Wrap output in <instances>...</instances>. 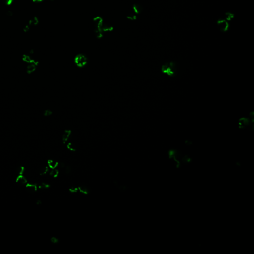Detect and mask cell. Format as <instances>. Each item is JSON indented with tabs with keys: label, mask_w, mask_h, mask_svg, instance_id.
<instances>
[{
	"label": "cell",
	"mask_w": 254,
	"mask_h": 254,
	"mask_svg": "<svg viewBox=\"0 0 254 254\" xmlns=\"http://www.w3.org/2000/svg\"><path fill=\"white\" fill-rule=\"evenodd\" d=\"M161 70L163 74L173 77L177 74V66L174 62H167L162 66Z\"/></svg>",
	"instance_id": "6da1fadb"
},
{
	"label": "cell",
	"mask_w": 254,
	"mask_h": 254,
	"mask_svg": "<svg viewBox=\"0 0 254 254\" xmlns=\"http://www.w3.org/2000/svg\"><path fill=\"white\" fill-rule=\"evenodd\" d=\"M93 24L94 26L95 35L98 38L103 36V32L102 28L103 25V21L101 17L96 16L93 18Z\"/></svg>",
	"instance_id": "7a4b0ae2"
},
{
	"label": "cell",
	"mask_w": 254,
	"mask_h": 254,
	"mask_svg": "<svg viewBox=\"0 0 254 254\" xmlns=\"http://www.w3.org/2000/svg\"><path fill=\"white\" fill-rule=\"evenodd\" d=\"M74 62L78 68H82L88 63V58L84 54H79L74 57Z\"/></svg>",
	"instance_id": "3957f363"
},
{
	"label": "cell",
	"mask_w": 254,
	"mask_h": 254,
	"mask_svg": "<svg viewBox=\"0 0 254 254\" xmlns=\"http://www.w3.org/2000/svg\"><path fill=\"white\" fill-rule=\"evenodd\" d=\"M217 24L220 30L222 32L226 31L229 27L228 22L225 19L219 20L217 21Z\"/></svg>",
	"instance_id": "277c9868"
},
{
	"label": "cell",
	"mask_w": 254,
	"mask_h": 254,
	"mask_svg": "<svg viewBox=\"0 0 254 254\" xmlns=\"http://www.w3.org/2000/svg\"><path fill=\"white\" fill-rule=\"evenodd\" d=\"M71 134H72V132L70 130L67 129L65 130L62 136V141L63 144H65L68 141L69 138L71 135Z\"/></svg>",
	"instance_id": "5b68a950"
},
{
	"label": "cell",
	"mask_w": 254,
	"mask_h": 254,
	"mask_svg": "<svg viewBox=\"0 0 254 254\" xmlns=\"http://www.w3.org/2000/svg\"><path fill=\"white\" fill-rule=\"evenodd\" d=\"M37 63V62H36L35 61L28 63L27 69V73L29 74H31L33 71H34L36 68Z\"/></svg>",
	"instance_id": "8992f818"
},
{
	"label": "cell",
	"mask_w": 254,
	"mask_h": 254,
	"mask_svg": "<svg viewBox=\"0 0 254 254\" xmlns=\"http://www.w3.org/2000/svg\"><path fill=\"white\" fill-rule=\"evenodd\" d=\"M48 166L51 169L57 168L58 166L59 163L58 161L53 160L52 159H49L48 160Z\"/></svg>",
	"instance_id": "52a82bcc"
},
{
	"label": "cell",
	"mask_w": 254,
	"mask_h": 254,
	"mask_svg": "<svg viewBox=\"0 0 254 254\" xmlns=\"http://www.w3.org/2000/svg\"><path fill=\"white\" fill-rule=\"evenodd\" d=\"M132 10L135 14H139L143 11V7L139 4H134L132 6Z\"/></svg>",
	"instance_id": "ba28073f"
},
{
	"label": "cell",
	"mask_w": 254,
	"mask_h": 254,
	"mask_svg": "<svg viewBox=\"0 0 254 254\" xmlns=\"http://www.w3.org/2000/svg\"><path fill=\"white\" fill-rule=\"evenodd\" d=\"M16 182L21 185H25L27 184V181L23 175H19L16 179Z\"/></svg>",
	"instance_id": "9c48e42d"
},
{
	"label": "cell",
	"mask_w": 254,
	"mask_h": 254,
	"mask_svg": "<svg viewBox=\"0 0 254 254\" xmlns=\"http://www.w3.org/2000/svg\"><path fill=\"white\" fill-rule=\"evenodd\" d=\"M78 188V191H79L80 193H81L82 194L87 195L89 193V190L88 188L85 186H79Z\"/></svg>",
	"instance_id": "30bf717a"
},
{
	"label": "cell",
	"mask_w": 254,
	"mask_h": 254,
	"mask_svg": "<svg viewBox=\"0 0 254 254\" xmlns=\"http://www.w3.org/2000/svg\"><path fill=\"white\" fill-rule=\"evenodd\" d=\"M39 23V20L38 19L37 17H34L33 18H32L31 20H30L28 22V25L30 27L35 26L37 25V24Z\"/></svg>",
	"instance_id": "8fae6325"
},
{
	"label": "cell",
	"mask_w": 254,
	"mask_h": 254,
	"mask_svg": "<svg viewBox=\"0 0 254 254\" xmlns=\"http://www.w3.org/2000/svg\"><path fill=\"white\" fill-rule=\"evenodd\" d=\"M102 29V31L103 32H104L111 31L113 29V27L111 26L108 25V24H103Z\"/></svg>",
	"instance_id": "7c38bea8"
},
{
	"label": "cell",
	"mask_w": 254,
	"mask_h": 254,
	"mask_svg": "<svg viewBox=\"0 0 254 254\" xmlns=\"http://www.w3.org/2000/svg\"><path fill=\"white\" fill-rule=\"evenodd\" d=\"M59 174V171L56 168L52 169V170L50 172V175L54 178L58 177Z\"/></svg>",
	"instance_id": "4fadbf2b"
},
{
	"label": "cell",
	"mask_w": 254,
	"mask_h": 254,
	"mask_svg": "<svg viewBox=\"0 0 254 254\" xmlns=\"http://www.w3.org/2000/svg\"><path fill=\"white\" fill-rule=\"evenodd\" d=\"M26 187L29 190H32V191L37 190V188H38L37 186L35 185V184H27V183L26 184Z\"/></svg>",
	"instance_id": "5bb4252c"
},
{
	"label": "cell",
	"mask_w": 254,
	"mask_h": 254,
	"mask_svg": "<svg viewBox=\"0 0 254 254\" xmlns=\"http://www.w3.org/2000/svg\"><path fill=\"white\" fill-rule=\"evenodd\" d=\"M23 60L24 62H27L28 63H32L33 62H34V61L30 57H29V56L28 55H24L23 56Z\"/></svg>",
	"instance_id": "9a60e30c"
},
{
	"label": "cell",
	"mask_w": 254,
	"mask_h": 254,
	"mask_svg": "<svg viewBox=\"0 0 254 254\" xmlns=\"http://www.w3.org/2000/svg\"><path fill=\"white\" fill-rule=\"evenodd\" d=\"M67 148L69 150L71 151H75L76 150V149L75 148L74 145L71 143H69L67 144Z\"/></svg>",
	"instance_id": "2e32d148"
},
{
	"label": "cell",
	"mask_w": 254,
	"mask_h": 254,
	"mask_svg": "<svg viewBox=\"0 0 254 254\" xmlns=\"http://www.w3.org/2000/svg\"><path fill=\"white\" fill-rule=\"evenodd\" d=\"M127 17L128 19L130 20H132V21L135 20L137 19V16H136V14L134 12V13L130 14L129 15H128L127 16Z\"/></svg>",
	"instance_id": "e0dca14e"
},
{
	"label": "cell",
	"mask_w": 254,
	"mask_h": 254,
	"mask_svg": "<svg viewBox=\"0 0 254 254\" xmlns=\"http://www.w3.org/2000/svg\"><path fill=\"white\" fill-rule=\"evenodd\" d=\"M48 170H49V168H48V167L47 166H46V167H44L42 168L41 170H40V174L41 175H43L46 174H47L48 172Z\"/></svg>",
	"instance_id": "ac0fdd59"
},
{
	"label": "cell",
	"mask_w": 254,
	"mask_h": 254,
	"mask_svg": "<svg viewBox=\"0 0 254 254\" xmlns=\"http://www.w3.org/2000/svg\"><path fill=\"white\" fill-rule=\"evenodd\" d=\"M234 17V15L232 13L230 12H227L225 14V20L226 21H230Z\"/></svg>",
	"instance_id": "d6986e66"
},
{
	"label": "cell",
	"mask_w": 254,
	"mask_h": 254,
	"mask_svg": "<svg viewBox=\"0 0 254 254\" xmlns=\"http://www.w3.org/2000/svg\"><path fill=\"white\" fill-rule=\"evenodd\" d=\"M50 187V185L46 183H42L41 185L38 186V188L40 189H46Z\"/></svg>",
	"instance_id": "ffe728a7"
},
{
	"label": "cell",
	"mask_w": 254,
	"mask_h": 254,
	"mask_svg": "<svg viewBox=\"0 0 254 254\" xmlns=\"http://www.w3.org/2000/svg\"><path fill=\"white\" fill-rule=\"evenodd\" d=\"M69 191L71 193H75L78 192V187H72L69 188Z\"/></svg>",
	"instance_id": "44dd1931"
},
{
	"label": "cell",
	"mask_w": 254,
	"mask_h": 254,
	"mask_svg": "<svg viewBox=\"0 0 254 254\" xmlns=\"http://www.w3.org/2000/svg\"><path fill=\"white\" fill-rule=\"evenodd\" d=\"M51 241L53 244H57L59 242V239L55 237H52L51 238Z\"/></svg>",
	"instance_id": "7402d4cb"
},
{
	"label": "cell",
	"mask_w": 254,
	"mask_h": 254,
	"mask_svg": "<svg viewBox=\"0 0 254 254\" xmlns=\"http://www.w3.org/2000/svg\"><path fill=\"white\" fill-rule=\"evenodd\" d=\"M52 112L50 110H46L44 112V115L46 116H49L52 114Z\"/></svg>",
	"instance_id": "603a6c76"
},
{
	"label": "cell",
	"mask_w": 254,
	"mask_h": 254,
	"mask_svg": "<svg viewBox=\"0 0 254 254\" xmlns=\"http://www.w3.org/2000/svg\"><path fill=\"white\" fill-rule=\"evenodd\" d=\"M24 171V168L23 167H21L19 170V175H23Z\"/></svg>",
	"instance_id": "cb8c5ba5"
},
{
	"label": "cell",
	"mask_w": 254,
	"mask_h": 254,
	"mask_svg": "<svg viewBox=\"0 0 254 254\" xmlns=\"http://www.w3.org/2000/svg\"><path fill=\"white\" fill-rule=\"evenodd\" d=\"M34 2H35V3H40L41 2L43 1V0H32Z\"/></svg>",
	"instance_id": "d4e9b609"
},
{
	"label": "cell",
	"mask_w": 254,
	"mask_h": 254,
	"mask_svg": "<svg viewBox=\"0 0 254 254\" xmlns=\"http://www.w3.org/2000/svg\"><path fill=\"white\" fill-rule=\"evenodd\" d=\"M51 1H53V0H51Z\"/></svg>",
	"instance_id": "484cf974"
}]
</instances>
